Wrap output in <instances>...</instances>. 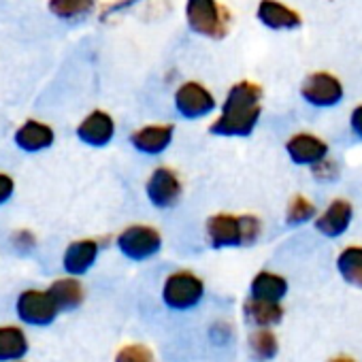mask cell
Here are the masks:
<instances>
[{"mask_svg": "<svg viewBox=\"0 0 362 362\" xmlns=\"http://www.w3.org/2000/svg\"><path fill=\"white\" fill-rule=\"evenodd\" d=\"M16 239H20V241H16V245H24V247H28V250L35 245V237H33L30 233H26V230L18 233V235H16Z\"/></svg>", "mask_w": 362, "mask_h": 362, "instance_id": "obj_29", "label": "cell"}, {"mask_svg": "<svg viewBox=\"0 0 362 362\" xmlns=\"http://www.w3.org/2000/svg\"><path fill=\"white\" fill-rule=\"evenodd\" d=\"M96 5V0H49V11L60 20H79L86 18Z\"/></svg>", "mask_w": 362, "mask_h": 362, "instance_id": "obj_24", "label": "cell"}, {"mask_svg": "<svg viewBox=\"0 0 362 362\" xmlns=\"http://www.w3.org/2000/svg\"><path fill=\"white\" fill-rule=\"evenodd\" d=\"M256 18L269 30H296L303 24V18L296 9L284 5L281 0H260Z\"/></svg>", "mask_w": 362, "mask_h": 362, "instance_id": "obj_13", "label": "cell"}, {"mask_svg": "<svg viewBox=\"0 0 362 362\" xmlns=\"http://www.w3.org/2000/svg\"><path fill=\"white\" fill-rule=\"evenodd\" d=\"M205 237L214 250L247 247L243 233V216L235 214H214L205 222Z\"/></svg>", "mask_w": 362, "mask_h": 362, "instance_id": "obj_8", "label": "cell"}, {"mask_svg": "<svg viewBox=\"0 0 362 362\" xmlns=\"http://www.w3.org/2000/svg\"><path fill=\"white\" fill-rule=\"evenodd\" d=\"M349 128H351L354 136L362 139V103L351 109V113H349Z\"/></svg>", "mask_w": 362, "mask_h": 362, "instance_id": "obj_28", "label": "cell"}, {"mask_svg": "<svg viewBox=\"0 0 362 362\" xmlns=\"http://www.w3.org/2000/svg\"><path fill=\"white\" fill-rule=\"evenodd\" d=\"M173 136H175L173 124H147L130 134V143L136 151L145 156H160L170 147Z\"/></svg>", "mask_w": 362, "mask_h": 362, "instance_id": "obj_12", "label": "cell"}, {"mask_svg": "<svg viewBox=\"0 0 362 362\" xmlns=\"http://www.w3.org/2000/svg\"><path fill=\"white\" fill-rule=\"evenodd\" d=\"M49 294L52 298L56 300L58 309L60 311H73L77 309L83 298H86V290L81 286V281L77 277H62V279H56L52 286H49Z\"/></svg>", "mask_w": 362, "mask_h": 362, "instance_id": "obj_19", "label": "cell"}, {"mask_svg": "<svg viewBox=\"0 0 362 362\" xmlns=\"http://www.w3.org/2000/svg\"><path fill=\"white\" fill-rule=\"evenodd\" d=\"M317 218V207L311 199L296 194L288 201L286 205V224L288 226H303L307 222H315Z\"/></svg>", "mask_w": 362, "mask_h": 362, "instance_id": "obj_23", "label": "cell"}, {"mask_svg": "<svg viewBox=\"0 0 362 362\" xmlns=\"http://www.w3.org/2000/svg\"><path fill=\"white\" fill-rule=\"evenodd\" d=\"M354 222V205L347 199H332L313 222L315 230L328 239L343 237Z\"/></svg>", "mask_w": 362, "mask_h": 362, "instance_id": "obj_11", "label": "cell"}, {"mask_svg": "<svg viewBox=\"0 0 362 362\" xmlns=\"http://www.w3.org/2000/svg\"><path fill=\"white\" fill-rule=\"evenodd\" d=\"M77 136L81 143L92 147H105L115 136V122L107 111H92L83 117V122L77 126Z\"/></svg>", "mask_w": 362, "mask_h": 362, "instance_id": "obj_14", "label": "cell"}, {"mask_svg": "<svg viewBox=\"0 0 362 362\" xmlns=\"http://www.w3.org/2000/svg\"><path fill=\"white\" fill-rule=\"evenodd\" d=\"M311 173L317 181H334L339 177V164L328 156L326 160H322L320 164L311 166Z\"/></svg>", "mask_w": 362, "mask_h": 362, "instance_id": "obj_26", "label": "cell"}, {"mask_svg": "<svg viewBox=\"0 0 362 362\" xmlns=\"http://www.w3.org/2000/svg\"><path fill=\"white\" fill-rule=\"evenodd\" d=\"M247 349L254 360L269 362L279 354V339L273 328H254L247 337Z\"/></svg>", "mask_w": 362, "mask_h": 362, "instance_id": "obj_22", "label": "cell"}, {"mask_svg": "<svg viewBox=\"0 0 362 362\" xmlns=\"http://www.w3.org/2000/svg\"><path fill=\"white\" fill-rule=\"evenodd\" d=\"M54 139H56L54 130L47 124L37 122V119H28L16 132V145L24 151H30V153L52 147Z\"/></svg>", "mask_w": 362, "mask_h": 362, "instance_id": "obj_18", "label": "cell"}, {"mask_svg": "<svg viewBox=\"0 0 362 362\" xmlns=\"http://www.w3.org/2000/svg\"><path fill=\"white\" fill-rule=\"evenodd\" d=\"M115 362H156V356L145 343H128L115 354Z\"/></svg>", "mask_w": 362, "mask_h": 362, "instance_id": "obj_25", "label": "cell"}, {"mask_svg": "<svg viewBox=\"0 0 362 362\" xmlns=\"http://www.w3.org/2000/svg\"><path fill=\"white\" fill-rule=\"evenodd\" d=\"M337 273L349 286L362 290V245H347L337 256Z\"/></svg>", "mask_w": 362, "mask_h": 362, "instance_id": "obj_20", "label": "cell"}, {"mask_svg": "<svg viewBox=\"0 0 362 362\" xmlns=\"http://www.w3.org/2000/svg\"><path fill=\"white\" fill-rule=\"evenodd\" d=\"M18 362H22V360H18Z\"/></svg>", "mask_w": 362, "mask_h": 362, "instance_id": "obj_31", "label": "cell"}, {"mask_svg": "<svg viewBox=\"0 0 362 362\" xmlns=\"http://www.w3.org/2000/svg\"><path fill=\"white\" fill-rule=\"evenodd\" d=\"M117 250L122 256L134 262H145L160 254L162 250V235L158 228L149 224H130L117 235Z\"/></svg>", "mask_w": 362, "mask_h": 362, "instance_id": "obj_4", "label": "cell"}, {"mask_svg": "<svg viewBox=\"0 0 362 362\" xmlns=\"http://www.w3.org/2000/svg\"><path fill=\"white\" fill-rule=\"evenodd\" d=\"M98 252H100V245L98 241L94 239H79V241H73L66 252H64V258H62V264H64V271L73 277H79V275H86L96 258H98Z\"/></svg>", "mask_w": 362, "mask_h": 362, "instance_id": "obj_15", "label": "cell"}, {"mask_svg": "<svg viewBox=\"0 0 362 362\" xmlns=\"http://www.w3.org/2000/svg\"><path fill=\"white\" fill-rule=\"evenodd\" d=\"M60 309L49 290H26L18 298V315L28 326H49L56 322Z\"/></svg>", "mask_w": 362, "mask_h": 362, "instance_id": "obj_9", "label": "cell"}, {"mask_svg": "<svg viewBox=\"0 0 362 362\" xmlns=\"http://www.w3.org/2000/svg\"><path fill=\"white\" fill-rule=\"evenodd\" d=\"M328 143L313 132H296L286 141V153L298 166H315L328 158Z\"/></svg>", "mask_w": 362, "mask_h": 362, "instance_id": "obj_10", "label": "cell"}, {"mask_svg": "<svg viewBox=\"0 0 362 362\" xmlns=\"http://www.w3.org/2000/svg\"><path fill=\"white\" fill-rule=\"evenodd\" d=\"M145 194L156 209H173L184 194V184L175 168L156 166L145 181Z\"/></svg>", "mask_w": 362, "mask_h": 362, "instance_id": "obj_5", "label": "cell"}, {"mask_svg": "<svg viewBox=\"0 0 362 362\" xmlns=\"http://www.w3.org/2000/svg\"><path fill=\"white\" fill-rule=\"evenodd\" d=\"M286 315V309L281 303H269V300H256L247 298L243 303V317L254 328H275L281 324Z\"/></svg>", "mask_w": 362, "mask_h": 362, "instance_id": "obj_17", "label": "cell"}, {"mask_svg": "<svg viewBox=\"0 0 362 362\" xmlns=\"http://www.w3.org/2000/svg\"><path fill=\"white\" fill-rule=\"evenodd\" d=\"M288 279L275 271H258L250 281V298L281 303L288 294Z\"/></svg>", "mask_w": 362, "mask_h": 362, "instance_id": "obj_16", "label": "cell"}, {"mask_svg": "<svg viewBox=\"0 0 362 362\" xmlns=\"http://www.w3.org/2000/svg\"><path fill=\"white\" fill-rule=\"evenodd\" d=\"M186 24L201 37L224 39L230 28V16L218 0H186Z\"/></svg>", "mask_w": 362, "mask_h": 362, "instance_id": "obj_3", "label": "cell"}, {"mask_svg": "<svg viewBox=\"0 0 362 362\" xmlns=\"http://www.w3.org/2000/svg\"><path fill=\"white\" fill-rule=\"evenodd\" d=\"M300 96L311 107L332 109L343 100L345 88L337 75L326 73V71H315V73L305 77V81L300 86Z\"/></svg>", "mask_w": 362, "mask_h": 362, "instance_id": "obj_6", "label": "cell"}, {"mask_svg": "<svg viewBox=\"0 0 362 362\" xmlns=\"http://www.w3.org/2000/svg\"><path fill=\"white\" fill-rule=\"evenodd\" d=\"M205 298V281L188 269L166 275L162 284V303L173 311H190Z\"/></svg>", "mask_w": 362, "mask_h": 362, "instance_id": "obj_2", "label": "cell"}, {"mask_svg": "<svg viewBox=\"0 0 362 362\" xmlns=\"http://www.w3.org/2000/svg\"><path fill=\"white\" fill-rule=\"evenodd\" d=\"M28 354V339L18 326H0V362H18Z\"/></svg>", "mask_w": 362, "mask_h": 362, "instance_id": "obj_21", "label": "cell"}, {"mask_svg": "<svg viewBox=\"0 0 362 362\" xmlns=\"http://www.w3.org/2000/svg\"><path fill=\"white\" fill-rule=\"evenodd\" d=\"M13 190H16V181L9 175L0 173V205L7 203L13 197Z\"/></svg>", "mask_w": 362, "mask_h": 362, "instance_id": "obj_27", "label": "cell"}, {"mask_svg": "<svg viewBox=\"0 0 362 362\" xmlns=\"http://www.w3.org/2000/svg\"><path fill=\"white\" fill-rule=\"evenodd\" d=\"M262 115V88L254 81H237L230 86L220 115L209 124V132L224 139L250 136Z\"/></svg>", "mask_w": 362, "mask_h": 362, "instance_id": "obj_1", "label": "cell"}, {"mask_svg": "<svg viewBox=\"0 0 362 362\" xmlns=\"http://www.w3.org/2000/svg\"><path fill=\"white\" fill-rule=\"evenodd\" d=\"M328 362H358L354 356H347V354H339V356H332Z\"/></svg>", "mask_w": 362, "mask_h": 362, "instance_id": "obj_30", "label": "cell"}, {"mask_svg": "<svg viewBox=\"0 0 362 362\" xmlns=\"http://www.w3.org/2000/svg\"><path fill=\"white\" fill-rule=\"evenodd\" d=\"M175 109L186 119H201L216 111L218 100L209 88L199 81H186L175 90Z\"/></svg>", "mask_w": 362, "mask_h": 362, "instance_id": "obj_7", "label": "cell"}]
</instances>
